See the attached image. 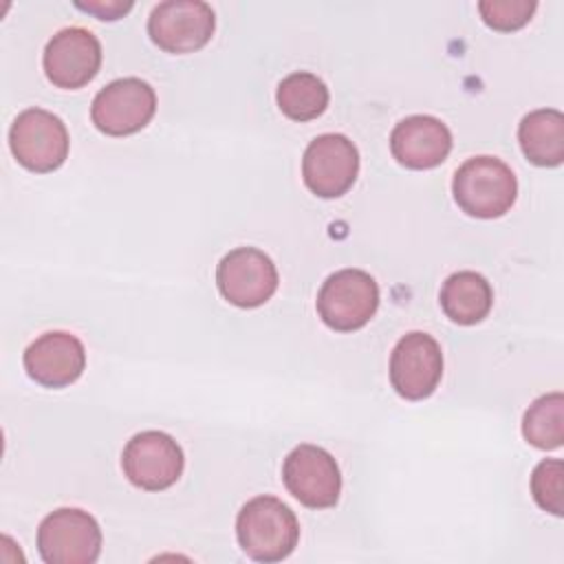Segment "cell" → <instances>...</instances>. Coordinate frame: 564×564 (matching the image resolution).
I'll return each instance as SVG.
<instances>
[{
	"label": "cell",
	"instance_id": "19",
	"mask_svg": "<svg viewBox=\"0 0 564 564\" xmlns=\"http://www.w3.org/2000/svg\"><path fill=\"white\" fill-rule=\"evenodd\" d=\"M522 436L538 449H557L564 441V397L549 392L538 397L522 419Z\"/></svg>",
	"mask_w": 564,
	"mask_h": 564
},
{
	"label": "cell",
	"instance_id": "20",
	"mask_svg": "<svg viewBox=\"0 0 564 564\" xmlns=\"http://www.w3.org/2000/svg\"><path fill=\"white\" fill-rule=\"evenodd\" d=\"M564 463L560 458H544L531 474V494L540 509L562 516L564 511Z\"/></svg>",
	"mask_w": 564,
	"mask_h": 564
},
{
	"label": "cell",
	"instance_id": "16",
	"mask_svg": "<svg viewBox=\"0 0 564 564\" xmlns=\"http://www.w3.org/2000/svg\"><path fill=\"white\" fill-rule=\"evenodd\" d=\"M438 302L454 324L474 326L489 315L494 289L489 280L476 271H456L443 282Z\"/></svg>",
	"mask_w": 564,
	"mask_h": 564
},
{
	"label": "cell",
	"instance_id": "10",
	"mask_svg": "<svg viewBox=\"0 0 564 564\" xmlns=\"http://www.w3.org/2000/svg\"><path fill=\"white\" fill-rule=\"evenodd\" d=\"M359 174V150L346 134L315 137L302 156L304 185L319 198H339Z\"/></svg>",
	"mask_w": 564,
	"mask_h": 564
},
{
	"label": "cell",
	"instance_id": "17",
	"mask_svg": "<svg viewBox=\"0 0 564 564\" xmlns=\"http://www.w3.org/2000/svg\"><path fill=\"white\" fill-rule=\"evenodd\" d=\"M522 154L540 167H557L564 161V115L555 108H538L518 126Z\"/></svg>",
	"mask_w": 564,
	"mask_h": 564
},
{
	"label": "cell",
	"instance_id": "18",
	"mask_svg": "<svg viewBox=\"0 0 564 564\" xmlns=\"http://www.w3.org/2000/svg\"><path fill=\"white\" fill-rule=\"evenodd\" d=\"M275 99L282 115L302 123V121L317 119L326 110L330 95L326 84L317 75L297 70L286 75L278 84Z\"/></svg>",
	"mask_w": 564,
	"mask_h": 564
},
{
	"label": "cell",
	"instance_id": "8",
	"mask_svg": "<svg viewBox=\"0 0 564 564\" xmlns=\"http://www.w3.org/2000/svg\"><path fill=\"white\" fill-rule=\"evenodd\" d=\"M282 480L289 494L311 509L335 507L341 494L339 465L319 445L302 443L282 463Z\"/></svg>",
	"mask_w": 564,
	"mask_h": 564
},
{
	"label": "cell",
	"instance_id": "2",
	"mask_svg": "<svg viewBox=\"0 0 564 564\" xmlns=\"http://www.w3.org/2000/svg\"><path fill=\"white\" fill-rule=\"evenodd\" d=\"M452 194L456 205L474 218L505 216L518 196L513 170L498 156L480 154L467 159L454 174Z\"/></svg>",
	"mask_w": 564,
	"mask_h": 564
},
{
	"label": "cell",
	"instance_id": "15",
	"mask_svg": "<svg viewBox=\"0 0 564 564\" xmlns=\"http://www.w3.org/2000/svg\"><path fill=\"white\" fill-rule=\"evenodd\" d=\"M452 150L449 128L432 115H410L390 132L392 156L410 170H432Z\"/></svg>",
	"mask_w": 564,
	"mask_h": 564
},
{
	"label": "cell",
	"instance_id": "21",
	"mask_svg": "<svg viewBox=\"0 0 564 564\" xmlns=\"http://www.w3.org/2000/svg\"><path fill=\"white\" fill-rule=\"evenodd\" d=\"M535 0H482L478 2V13L487 26L494 31H518L535 13Z\"/></svg>",
	"mask_w": 564,
	"mask_h": 564
},
{
	"label": "cell",
	"instance_id": "11",
	"mask_svg": "<svg viewBox=\"0 0 564 564\" xmlns=\"http://www.w3.org/2000/svg\"><path fill=\"white\" fill-rule=\"evenodd\" d=\"M278 269L273 260L256 247H236L223 256L216 267V286L220 295L240 308L262 306L278 289Z\"/></svg>",
	"mask_w": 564,
	"mask_h": 564
},
{
	"label": "cell",
	"instance_id": "13",
	"mask_svg": "<svg viewBox=\"0 0 564 564\" xmlns=\"http://www.w3.org/2000/svg\"><path fill=\"white\" fill-rule=\"evenodd\" d=\"M42 64L53 86L75 90L93 82L99 73L101 44L88 29L66 26L46 42Z\"/></svg>",
	"mask_w": 564,
	"mask_h": 564
},
{
	"label": "cell",
	"instance_id": "14",
	"mask_svg": "<svg viewBox=\"0 0 564 564\" xmlns=\"http://www.w3.org/2000/svg\"><path fill=\"white\" fill-rule=\"evenodd\" d=\"M26 375L44 388H66L75 383L86 368L84 344L66 330H48L24 350Z\"/></svg>",
	"mask_w": 564,
	"mask_h": 564
},
{
	"label": "cell",
	"instance_id": "3",
	"mask_svg": "<svg viewBox=\"0 0 564 564\" xmlns=\"http://www.w3.org/2000/svg\"><path fill=\"white\" fill-rule=\"evenodd\" d=\"M379 306V286L361 269H339L330 273L317 293L322 322L337 333L359 330L370 322Z\"/></svg>",
	"mask_w": 564,
	"mask_h": 564
},
{
	"label": "cell",
	"instance_id": "4",
	"mask_svg": "<svg viewBox=\"0 0 564 564\" xmlns=\"http://www.w3.org/2000/svg\"><path fill=\"white\" fill-rule=\"evenodd\" d=\"M37 553L46 564H93L101 553L99 522L75 507L55 509L37 527Z\"/></svg>",
	"mask_w": 564,
	"mask_h": 564
},
{
	"label": "cell",
	"instance_id": "12",
	"mask_svg": "<svg viewBox=\"0 0 564 564\" xmlns=\"http://www.w3.org/2000/svg\"><path fill=\"white\" fill-rule=\"evenodd\" d=\"M390 383L408 401L427 399L443 377V352L438 341L421 330L403 335L390 355Z\"/></svg>",
	"mask_w": 564,
	"mask_h": 564
},
{
	"label": "cell",
	"instance_id": "7",
	"mask_svg": "<svg viewBox=\"0 0 564 564\" xmlns=\"http://www.w3.org/2000/svg\"><path fill=\"white\" fill-rule=\"evenodd\" d=\"M216 29L214 9L203 0H165L148 18L150 40L165 53H194L203 48Z\"/></svg>",
	"mask_w": 564,
	"mask_h": 564
},
{
	"label": "cell",
	"instance_id": "9",
	"mask_svg": "<svg viewBox=\"0 0 564 564\" xmlns=\"http://www.w3.org/2000/svg\"><path fill=\"white\" fill-rule=\"evenodd\" d=\"M185 456L181 445L165 432L145 430L134 434L121 452L126 478L145 491H163L183 474Z\"/></svg>",
	"mask_w": 564,
	"mask_h": 564
},
{
	"label": "cell",
	"instance_id": "5",
	"mask_svg": "<svg viewBox=\"0 0 564 564\" xmlns=\"http://www.w3.org/2000/svg\"><path fill=\"white\" fill-rule=\"evenodd\" d=\"M9 145L22 167L46 174L66 161L70 141L57 115L44 108H26L11 123Z\"/></svg>",
	"mask_w": 564,
	"mask_h": 564
},
{
	"label": "cell",
	"instance_id": "6",
	"mask_svg": "<svg viewBox=\"0 0 564 564\" xmlns=\"http://www.w3.org/2000/svg\"><path fill=\"white\" fill-rule=\"evenodd\" d=\"M156 112L154 88L139 77L106 84L93 99L90 119L108 137H128L143 130Z\"/></svg>",
	"mask_w": 564,
	"mask_h": 564
},
{
	"label": "cell",
	"instance_id": "22",
	"mask_svg": "<svg viewBox=\"0 0 564 564\" xmlns=\"http://www.w3.org/2000/svg\"><path fill=\"white\" fill-rule=\"evenodd\" d=\"M77 9L97 15L99 20H119L123 13H128L132 9V2H119V0H97V2H75Z\"/></svg>",
	"mask_w": 564,
	"mask_h": 564
},
{
	"label": "cell",
	"instance_id": "1",
	"mask_svg": "<svg viewBox=\"0 0 564 564\" xmlns=\"http://www.w3.org/2000/svg\"><path fill=\"white\" fill-rule=\"evenodd\" d=\"M236 538L251 560L273 564L289 557L297 546L300 522L280 498L256 496L238 511Z\"/></svg>",
	"mask_w": 564,
	"mask_h": 564
}]
</instances>
